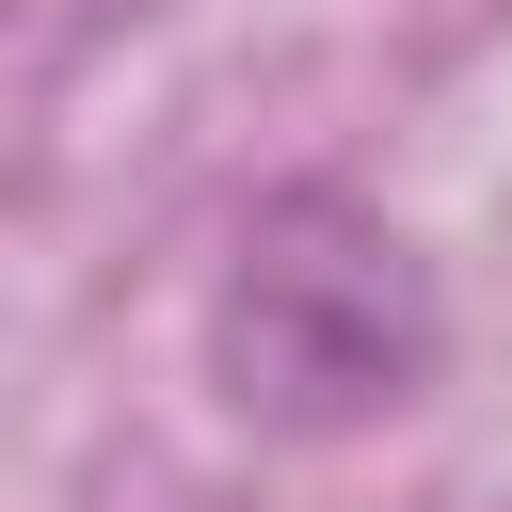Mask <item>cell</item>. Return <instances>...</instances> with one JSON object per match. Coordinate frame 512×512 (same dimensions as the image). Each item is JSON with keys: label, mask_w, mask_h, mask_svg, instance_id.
<instances>
[{"label": "cell", "mask_w": 512, "mask_h": 512, "mask_svg": "<svg viewBox=\"0 0 512 512\" xmlns=\"http://www.w3.org/2000/svg\"><path fill=\"white\" fill-rule=\"evenodd\" d=\"M448 368V288L432 256L336 192V176H288L240 208L224 272H208V400L272 448H352L384 432L416 384Z\"/></svg>", "instance_id": "1"}]
</instances>
